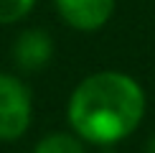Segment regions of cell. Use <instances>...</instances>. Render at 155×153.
I'll list each match as a JSON object with an SVG mask.
<instances>
[{
    "label": "cell",
    "mask_w": 155,
    "mask_h": 153,
    "mask_svg": "<svg viewBox=\"0 0 155 153\" xmlns=\"http://www.w3.org/2000/svg\"><path fill=\"white\" fill-rule=\"evenodd\" d=\"M66 117L89 145H114L130 138L145 117V92L125 72H97L84 76L69 97Z\"/></svg>",
    "instance_id": "cell-1"
},
{
    "label": "cell",
    "mask_w": 155,
    "mask_h": 153,
    "mask_svg": "<svg viewBox=\"0 0 155 153\" xmlns=\"http://www.w3.org/2000/svg\"><path fill=\"white\" fill-rule=\"evenodd\" d=\"M33 120V97L21 76L0 72V140L10 143L25 135Z\"/></svg>",
    "instance_id": "cell-2"
},
{
    "label": "cell",
    "mask_w": 155,
    "mask_h": 153,
    "mask_svg": "<svg viewBox=\"0 0 155 153\" xmlns=\"http://www.w3.org/2000/svg\"><path fill=\"white\" fill-rule=\"evenodd\" d=\"M54 3L61 21L81 33L104 28L114 13V0H54Z\"/></svg>",
    "instance_id": "cell-3"
},
{
    "label": "cell",
    "mask_w": 155,
    "mask_h": 153,
    "mask_svg": "<svg viewBox=\"0 0 155 153\" xmlns=\"http://www.w3.org/2000/svg\"><path fill=\"white\" fill-rule=\"evenodd\" d=\"M13 64L21 72H41L54 56V38L41 28H25L13 41Z\"/></svg>",
    "instance_id": "cell-4"
},
{
    "label": "cell",
    "mask_w": 155,
    "mask_h": 153,
    "mask_svg": "<svg viewBox=\"0 0 155 153\" xmlns=\"http://www.w3.org/2000/svg\"><path fill=\"white\" fill-rule=\"evenodd\" d=\"M33 153H87V143L76 133H48L33 145Z\"/></svg>",
    "instance_id": "cell-5"
},
{
    "label": "cell",
    "mask_w": 155,
    "mask_h": 153,
    "mask_svg": "<svg viewBox=\"0 0 155 153\" xmlns=\"http://www.w3.org/2000/svg\"><path fill=\"white\" fill-rule=\"evenodd\" d=\"M38 0H0V25L18 23L36 8Z\"/></svg>",
    "instance_id": "cell-6"
},
{
    "label": "cell",
    "mask_w": 155,
    "mask_h": 153,
    "mask_svg": "<svg viewBox=\"0 0 155 153\" xmlns=\"http://www.w3.org/2000/svg\"><path fill=\"white\" fill-rule=\"evenodd\" d=\"M145 153H155V135H153V138L145 143Z\"/></svg>",
    "instance_id": "cell-7"
}]
</instances>
